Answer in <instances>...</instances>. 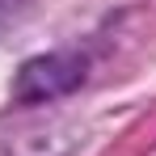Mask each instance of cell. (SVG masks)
<instances>
[{
  "label": "cell",
  "instance_id": "obj_1",
  "mask_svg": "<svg viewBox=\"0 0 156 156\" xmlns=\"http://www.w3.org/2000/svg\"><path fill=\"white\" fill-rule=\"evenodd\" d=\"M84 80H89V59L80 51H47V55H34L17 68L13 97L21 105H47V101H59V97L76 93Z\"/></svg>",
  "mask_w": 156,
  "mask_h": 156
}]
</instances>
